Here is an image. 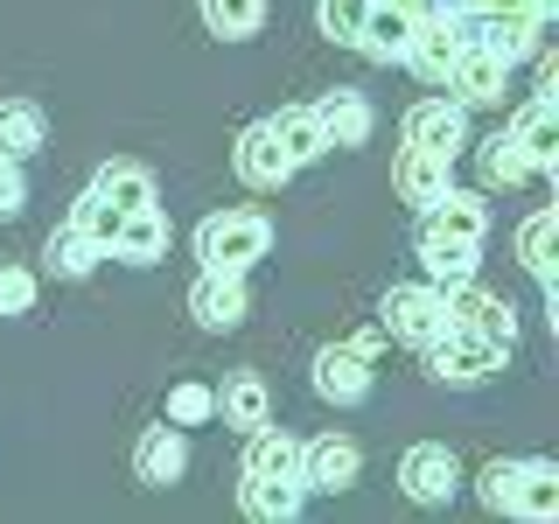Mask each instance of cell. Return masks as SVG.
Segmentation results:
<instances>
[{
	"instance_id": "cell-1",
	"label": "cell",
	"mask_w": 559,
	"mask_h": 524,
	"mask_svg": "<svg viewBox=\"0 0 559 524\" xmlns=\"http://www.w3.org/2000/svg\"><path fill=\"white\" fill-rule=\"evenodd\" d=\"M483 503L511 517H559V468L552 462H497L483 476Z\"/></svg>"
},
{
	"instance_id": "cell-2",
	"label": "cell",
	"mask_w": 559,
	"mask_h": 524,
	"mask_svg": "<svg viewBox=\"0 0 559 524\" xmlns=\"http://www.w3.org/2000/svg\"><path fill=\"white\" fill-rule=\"evenodd\" d=\"M266 245H273V224L259 210H224V217H203L197 259L203 273H245L252 259H266Z\"/></svg>"
},
{
	"instance_id": "cell-3",
	"label": "cell",
	"mask_w": 559,
	"mask_h": 524,
	"mask_svg": "<svg viewBox=\"0 0 559 524\" xmlns=\"http://www.w3.org/2000/svg\"><path fill=\"white\" fill-rule=\"evenodd\" d=\"M462 43H468V22H462V14L427 8V14L413 22V35H406V63H413L427 84H441V78H448V63L462 57Z\"/></svg>"
},
{
	"instance_id": "cell-4",
	"label": "cell",
	"mask_w": 559,
	"mask_h": 524,
	"mask_svg": "<svg viewBox=\"0 0 559 524\" xmlns=\"http://www.w3.org/2000/svg\"><path fill=\"white\" fill-rule=\"evenodd\" d=\"M427 349H433V378H441V384H483V378L503 364V343L476 336V329H454V322H448Z\"/></svg>"
},
{
	"instance_id": "cell-5",
	"label": "cell",
	"mask_w": 559,
	"mask_h": 524,
	"mask_svg": "<svg viewBox=\"0 0 559 524\" xmlns=\"http://www.w3.org/2000/svg\"><path fill=\"white\" fill-rule=\"evenodd\" d=\"M371 349H378V336L329 343L322 357H314V392H322V398H336V406L364 398V392H371Z\"/></svg>"
},
{
	"instance_id": "cell-6",
	"label": "cell",
	"mask_w": 559,
	"mask_h": 524,
	"mask_svg": "<svg viewBox=\"0 0 559 524\" xmlns=\"http://www.w3.org/2000/svg\"><path fill=\"white\" fill-rule=\"evenodd\" d=\"M378 314H384V329H392L399 343H419V349H427L448 329V294H433V287H392Z\"/></svg>"
},
{
	"instance_id": "cell-7",
	"label": "cell",
	"mask_w": 559,
	"mask_h": 524,
	"mask_svg": "<svg viewBox=\"0 0 559 524\" xmlns=\"http://www.w3.org/2000/svg\"><path fill=\"white\" fill-rule=\"evenodd\" d=\"M503 70H511V63H503L489 43H476V35H468L462 57L448 63V78H441V84L454 92V105H489V98H503Z\"/></svg>"
},
{
	"instance_id": "cell-8",
	"label": "cell",
	"mask_w": 559,
	"mask_h": 524,
	"mask_svg": "<svg viewBox=\"0 0 559 524\" xmlns=\"http://www.w3.org/2000/svg\"><path fill=\"white\" fill-rule=\"evenodd\" d=\"M483 231H489V203L468 196V189H441L427 203V224H419V238H441V245H483Z\"/></svg>"
},
{
	"instance_id": "cell-9",
	"label": "cell",
	"mask_w": 559,
	"mask_h": 524,
	"mask_svg": "<svg viewBox=\"0 0 559 524\" xmlns=\"http://www.w3.org/2000/svg\"><path fill=\"white\" fill-rule=\"evenodd\" d=\"M406 147H427V154H441V162H454V154L468 147V119H462V105H454V98H427V105H413V112H406Z\"/></svg>"
},
{
	"instance_id": "cell-10",
	"label": "cell",
	"mask_w": 559,
	"mask_h": 524,
	"mask_svg": "<svg viewBox=\"0 0 559 524\" xmlns=\"http://www.w3.org/2000/svg\"><path fill=\"white\" fill-rule=\"evenodd\" d=\"M448 322H454V329H476V336L503 343V349H511V336H518V314H511V301L483 294L476 279H462V287L448 294Z\"/></svg>"
},
{
	"instance_id": "cell-11",
	"label": "cell",
	"mask_w": 559,
	"mask_h": 524,
	"mask_svg": "<svg viewBox=\"0 0 559 524\" xmlns=\"http://www.w3.org/2000/svg\"><path fill=\"white\" fill-rule=\"evenodd\" d=\"M454 476H462V468H454V454L441 441H419V448H406V462H399V483H406L413 503H448Z\"/></svg>"
},
{
	"instance_id": "cell-12",
	"label": "cell",
	"mask_w": 559,
	"mask_h": 524,
	"mask_svg": "<svg viewBox=\"0 0 559 524\" xmlns=\"http://www.w3.org/2000/svg\"><path fill=\"white\" fill-rule=\"evenodd\" d=\"M511 140L524 147L532 175H552V168H559V105H552V92H538V98L511 119Z\"/></svg>"
},
{
	"instance_id": "cell-13",
	"label": "cell",
	"mask_w": 559,
	"mask_h": 524,
	"mask_svg": "<svg viewBox=\"0 0 559 524\" xmlns=\"http://www.w3.org/2000/svg\"><path fill=\"white\" fill-rule=\"evenodd\" d=\"M287 175H294V162H287V147H280L273 119H259V127H245V133H238V182H252V189H280Z\"/></svg>"
},
{
	"instance_id": "cell-14",
	"label": "cell",
	"mask_w": 559,
	"mask_h": 524,
	"mask_svg": "<svg viewBox=\"0 0 559 524\" xmlns=\"http://www.w3.org/2000/svg\"><path fill=\"white\" fill-rule=\"evenodd\" d=\"M364 468L357 441H343V433H322V441L301 448V489H349Z\"/></svg>"
},
{
	"instance_id": "cell-15",
	"label": "cell",
	"mask_w": 559,
	"mask_h": 524,
	"mask_svg": "<svg viewBox=\"0 0 559 524\" xmlns=\"http://www.w3.org/2000/svg\"><path fill=\"white\" fill-rule=\"evenodd\" d=\"M413 22H419V14H406L399 0H371V14H364V28H357V43H349V49H364V57L392 63V57H406Z\"/></svg>"
},
{
	"instance_id": "cell-16",
	"label": "cell",
	"mask_w": 559,
	"mask_h": 524,
	"mask_svg": "<svg viewBox=\"0 0 559 524\" xmlns=\"http://www.w3.org/2000/svg\"><path fill=\"white\" fill-rule=\"evenodd\" d=\"M189 314H197L203 329H238L245 322V279L238 273H203L197 287H189Z\"/></svg>"
},
{
	"instance_id": "cell-17",
	"label": "cell",
	"mask_w": 559,
	"mask_h": 524,
	"mask_svg": "<svg viewBox=\"0 0 559 524\" xmlns=\"http://www.w3.org/2000/svg\"><path fill=\"white\" fill-rule=\"evenodd\" d=\"M162 252H168V217H162V203L127 210V217H119V238H112V259H127V266H154Z\"/></svg>"
},
{
	"instance_id": "cell-18",
	"label": "cell",
	"mask_w": 559,
	"mask_h": 524,
	"mask_svg": "<svg viewBox=\"0 0 559 524\" xmlns=\"http://www.w3.org/2000/svg\"><path fill=\"white\" fill-rule=\"evenodd\" d=\"M189 468V441H182V427H154L147 441L133 448V476L140 483H154V489H168L175 476Z\"/></svg>"
},
{
	"instance_id": "cell-19",
	"label": "cell",
	"mask_w": 559,
	"mask_h": 524,
	"mask_svg": "<svg viewBox=\"0 0 559 524\" xmlns=\"http://www.w3.org/2000/svg\"><path fill=\"white\" fill-rule=\"evenodd\" d=\"M314 119H322L329 147H364V140H371V105H364L357 92H329L322 105H314Z\"/></svg>"
},
{
	"instance_id": "cell-20",
	"label": "cell",
	"mask_w": 559,
	"mask_h": 524,
	"mask_svg": "<svg viewBox=\"0 0 559 524\" xmlns=\"http://www.w3.org/2000/svg\"><path fill=\"white\" fill-rule=\"evenodd\" d=\"M245 476H287V483H301V441H294V433H280V427H252Z\"/></svg>"
},
{
	"instance_id": "cell-21",
	"label": "cell",
	"mask_w": 559,
	"mask_h": 524,
	"mask_svg": "<svg viewBox=\"0 0 559 524\" xmlns=\"http://www.w3.org/2000/svg\"><path fill=\"white\" fill-rule=\"evenodd\" d=\"M273 133H280V147H287V162H294V168H308V162H322V154H329L314 105H287V112H273Z\"/></svg>"
},
{
	"instance_id": "cell-22",
	"label": "cell",
	"mask_w": 559,
	"mask_h": 524,
	"mask_svg": "<svg viewBox=\"0 0 559 524\" xmlns=\"http://www.w3.org/2000/svg\"><path fill=\"white\" fill-rule=\"evenodd\" d=\"M43 133H49L43 105H28V98H8V105H0V154H8V162L35 154V147H43Z\"/></svg>"
},
{
	"instance_id": "cell-23",
	"label": "cell",
	"mask_w": 559,
	"mask_h": 524,
	"mask_svg": "<svg viewBox=\"0 0 559 524\" xmlns=\"http://www.w3.org/2000/svg\"><path fill=\"white\" fill-rule=\"evenodd\" d=\"M92 189H98L112 210H147V203H154V175L140 168V162H105Z\"/></svg>"
},
{
	"instance_id": "cell-24",
	"label": "cell",
	"mask_w": 559,
	"mask_h": 524,
	"mask_svg": "<svg viewBox=\"0 0 559 524\" xmlns=\"http://www.w3.org/2000/svg\"><path fill=\"white\" fill-rule=\"evenodd\" d=\"M441 189H448V162H441V154H427V147H406V154H399V196H406V203L427 210Z\"/></svg>"
},
{
	"instance_id": "cell-25",
	"label": "cell",
	"mask_w": 559,
	"mask_h": 524,
	"mask_svg": "<svg viewBox=\"0 0 559 524\" xmlns=\"http://www.w3.org/2000/svg\"><path fill=\"white\" fill-rule=\"evenodd\" d=\"M210 35H224V43H245V35H259L266 22V0H197Z\"/></svg>"
},
{
	"instance_id": "cell-26",
	"label": "cell",
	"mask_w": 559,
	"mask_h": 524,
	"mask_svg": "<svg viewBox=\"0 0 559 524\" xmlns=\"http://www.w3.org/2000/svg\"><path fill=\"white\" fill-rule=\"evenodd\" d=\"M217 406H224V419H231V427L252 433V427H266V384H259L252 371H238V378L217 392Z\"/></svg>"
},
{
	"instance_id": "cell-27",
	"label": "cell",
	"mask_w": 559,
	"mask_h": 524,
	"mask_svg": "<svg viewBox=\"0 0 559 524\" xmlns=\"http://www.w3.org/2000/svg\"><path fill=\"white\" fill-rule=\"evenodd\" d=\"M245 511H252V517H294V511H301V483H287V476H245Z\"/></svg>"
},
{
	"instance_id": "cell-28",
	"label": "cell",
	"mask_w": 559,
	"mask_h": 524,
	"mask_svg": "<svg viewBox=\"0 0 559 524\" xmlns=\"http://www.w3.org/2000/svg\"><path fill=\"white\" fill-rule=\"evenodd\" d=\"M119 217H127V210H112V203H105V196H98V189H84V196H78V210H70V224H78V231H84V238H92V245H98V252H105V259H112V238H119Z\"/></svg>"
},
{
	"instance_id": "cell-29",
	"label": "cell",
	"mask_w": 559,
	"mask_h": 524,
	"mask_svg": "<svg viewBox=\"0 0 559 524\" xmlns=\"http://www.w3.org/2000/svg\"><path fill=\"white\" fill-rule=\"evenodd\" d=\"M98 259H105V252L78 231V224H63V231L49 238V273H63V279H84V273L98 266Z\"/></svg>"
},
{
	"instance_id": "cell-30",
	"label": "cell",
	"mask_w": 559,
	"mask_h": 524,
	"mask_svg": "<svg viewBox=\"0 0 559 524\" xmlns=\"http://www.w3.org/2000/svg\"><path fill=\"white\" fill-rule=\"evenodd\" d=\"M419 259H427V273H433V279H448V287L476 279V245H441V238H419Z\"/></svg>"
},
{
	"instance_id": "cell-31",
	"label": "cell",
	"mask_w": 559,
	"mask_h": 524,
	"mask_svg": "<svg viewBox=\"0 0 559 524\" xmlns=\"http://www.w3.org/2000/svg\"><path fill=\"white\" fill-rule=\"evenodd\" d=\"M538 28H546V22H483L476 43H489L503 63H524V57L538 49Z\"/></svg>"
},
{
	"instance_id": "cell-32",
	"label": "cell",
	"mask_w": 559,
	"mask_h": 524,
	"mask_svg": "<svg viewBox=\"0 0 559 524\" xmlns=\"http://www.w3.org/2000/svg\"><path fill=\"white\" fill-rule=\"evenodd\" d=\"M483 175H489V182H503V189H518L524 175H532V162H524V147H518L511 133H497V140L483 147Z\"/></svg>"
},
{
	"instance_id": "cell-33",
	"label": "cell",
	"mask_w": 559,
	"mask_h": 524,
	"mask_svg": "<svg viewBox=\"0 0 559 524\" xmlns=\"http://www.w3.org/2000/svg\"><path fill=\"white\" fill-rule=\"evenodd\" d=\"M518 252H524V266H532V273L552 287V210H538V217L518 231Z\"/></svg>"
},
{
	"instance_id": "cell-34",
	"label": "cell",
	"mask_w": 559,
	"mask_h": 524,
	"mask_svg": "<svg viewBox=\"0 0 559 524\" xmlns=\"http://www.w3.org/2000/svg\"><path fill=\"white\" fill-rule=\"evenodd\" d=\"M364 14H371V0H322V35L329 43H357Z\"/></svg>"
},
{
	"instance_id": "cell-35",
	"label": "cell",
	"mask_w": 559,
	"mask_h": 524,
	"mask_svg": "<svg viewBox=\"0 0 559 524\" xmlns=\"http://www.w3.org/2000/svg\"><path fill=\"white\" fill-rule=\"evenodd\" d=\"M217 413V392H210V384H175L168 392V419L175 427H197V419H210Z\"/></svg>"
},
{
	"instance_id": "cell-36",
	"label": "cell",
	"mask_w": 559,
	"mask_h": 524,
	"mask_svg": "<svg viewBox=\"0 0 559 524\" xmlns=\"http://www.w3.org/2000/svg\"><path fill=\"white\" fill-rule=\"evenodd\" d=\"M35 308V279L22 266H0V314H28Z\"/></svg>"
},
{
	"instance_id": "cell-37",
	"label": "cell",
	"mask_w": 559,
	"mask_h": 524,
	"mask_svg": "<svg viewBox=\"0 0 559 524\" xmlns=\"http://www.w3.org/2000/svg\"><path fill=\"white\" fill-rule=\"evenodd\" d=\"M22 203H28L22 162H8V154H0V217H22Z\"/></svg>"
}]
</instances>
